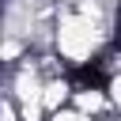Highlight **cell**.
<instances>
[{
	"mask_svg": "<svg viewBox=\"0 0 121 121\" xmlns=\"http://www.w3.org/2000/svg\"><path fill=\"white\" fill-rule=\"evenodd\" d=\"M45 121H87V117H83V113H79L76 106H64V110H53V113H49Z\"/></svg>",
	"mask_w": 121,
	"mask_h": 121,
	"instance_id": "1",
	"label": "cell"
},
{
	"mask_svg": "<svg viewBox=\"0 0 121 121\" xmlns=\"http://www.w3.org/2000/svg\"><path fill=\"white\" fill-rule=\"evenodd\" d=\"M113 42H121V0L113 4Z\"/></svg>",
	"mask_w": 121,
	"mask_h": 121,
	"instance_id": "2",
	"label": "cell"
}]
</instances>
